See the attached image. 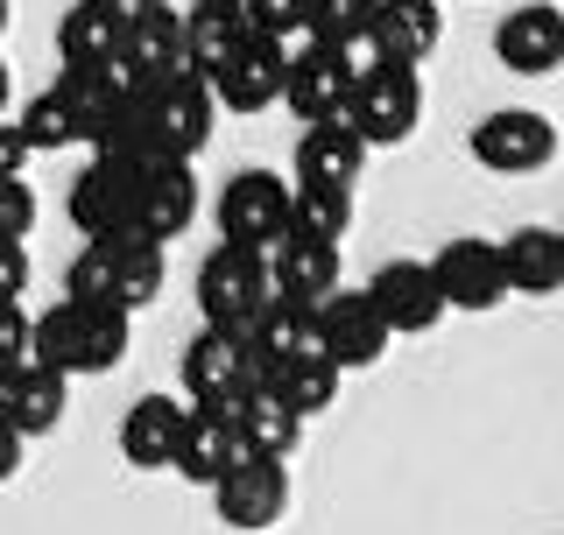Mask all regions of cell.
<instances>
[{
	"instance_id": "cell-39",
	"label": "cell",
	"mask_w": 564,
	"mask_h": 535,
	"mask_svg": "<svg viewBox=\"0 0 564 535\" xmlns=\"http://www.w3.org/2000/svg\"><path fill=\"white\" fill-rule=\"evenodd\" d=\"M8 92H14V78H8V57H0V113H8Z\"/></svg>"
},
{
	"instance_id": "cell-7",
	"label": "cell",
	"mask_w": 564,
	"mask_h": 535,
	"mask_svg": "<svg viewBox=\"0 0 564 535\" xmlns=\"http://www.w3.org/2000/svg\"><path fill=\"white\" fill-rule=\"evenodd\" d=\"M212 507H219L226 528L240 535H261L290 514V458H234L219 479H212Z\"/></svg>"
},
{
	"instance_id": "cell-22",
	"label": "cell",
	"mask_w": 564,
	"mask_h": 535,
	"mask_svg": "<svg viewBox=\"0 0 564 535\" xmlns=\"http://www.w3.org/2000/svg\"><path fill=\"white\" fill-rule=\"evenodd\" d=\"M234 458H247L234 416H219V408H198V402H191V408H184V437H176L170 472L191 479V487H212V479L234 466Z\"/></svg>"
},
{
	"instance_id": "cell-4",
	"label": "cell",
	"mask_w": 564,
	"mask_h": 535,
	"mask_svg": "<svg viewBox=\"0 0 564 535\" xmlns=\"http://www.w3.org/2000/svg\"><path fill=\"white\" fill-rule=\"evenodd\" d=\"M269 254L254 247H212L205 268H198V317L212 331H247L261 310H269Z\"/></svg>"
},
{
	"instance_id": "cell-23",
	"label": "cell",
	"mask_w": 564,
	"mask_h": 535,
	"mask_svg": "<svg viewBox=\"0 0 564 535\" xmlns=\"http://www.w3.org/2000/svg\"><path fill=\"white\" fill-rule=\"evenodd\" d=\"M184 408L191 402H170V395L128 402V416H120V458H128L134 472H170L176 437H184Z\"/></svg>"
},
{
	"instance_id": "cell-17",
	"label": "cell",
	"mask_w": 564,
	"mask_h": 535,
	"mask_svg": "<svg viewBox=\"0 0 564 535\" xmlns=\"http://www.w3.org/2000/svg\"><path fill=\"white\" fill-rule=\"evenodd\" d=\"M269 290L296 310H317L339 290V240H311V233H282L269 247Z\"/></svg>"
},
{
	"instance_id": "cell-13",
	"label": "cell",
	"mask_w": 564,
	"mask_h": 535,
	"mask_svg": "<svg viewBox=\"0 0 564 535\" xmlns=\"http://www.w3.org/2000/svg\"><path fill=\"white\" fill-rule=\"evenodd\" d=\"M113 57L128 64L141 85L184 70V8H170V0H134V8L120 14V50Z\"/></svg>"
},
{
	"instance_id": "cell-30",
	"label": "cell",
	"mask_w": 564,
	"mask_h": 535,
	"mask_svg": "<svg viewBox=\"0 0 564 535\" xmlns=\"http://www.w3.org/2000/svg\"><path fill=\"white\" fill-rule=\"evenodd\" d=\"M290 233L346 240L352 233V190L346 184H290Z\"/></svg>"
},
{
	"instance_id": "cell-24",
	"label": "cell",
	"mask_w": 564,
	"mask_h": 535,
	"mask_svg": "<svg viewBox=\"0 0 564 535\" xmlns=\"http://www.w3.org/2000/svg\"><path fill=\"white\" fill-rule=\"evenodd\" d=\"M163 240H141V233H113L106 240V303H120V310H149L155 296H163Z\"/></svg>"
},
{
	"instance_id": "cell-31",
	"label": "cell",
	"mask_w": 564,
	"mask_h": 535,
	"mask_svg": "<svg viewBox=\"0 0 564 535\" xmlns=\"http://www.w3.org/2000/svg\"><path fill=\"white\" fill-rule=\"evenodd\" d=\"M375 8H381V0H311L304 35H311V43H325V50H352V57H367Z\"/></svg>"
},
{
	"instance_id": "cell-14",
	"label": "cell",
	"mask_w": 564,
	"mask_h": 535,
	"mask_svg": "<svg viewBox=\"0 0 564 535\" xmlns=\"http://www.w3.org/2000/svg\"><path fill=\"white\" fill-rule=\"evenodd\" d=\"M191 219H198V176H191V163H170V155L141 163V176H134V233L141 240H176Z\"/></svg>"
},
{
	"instance_id": "cell-40",
	"label": "cell",
	"mask_w": 564,
	"mask_h": 535,
	"mask_svg": "<svg viewBox=\"0 0 564 535\" xmlns=\"http://www.w3.org/2000/svg\"><path fill=\"white\" fill-rule=\"evenodd\" d=\"M8 22H14V0H0V35H8Z\"/></svg>"
},
{
	"instance_id": "cell-38",
	"label": "cell",
	"mask_w": 564,
	"mask_h": 535,
	"mask_svg": "<svg viewBox=\"0 0 564 535\" xmlns=\"http://www.w3.org/2000/svg\"><path fill=\"white\" fill-rule=\"evenodd\" d=\"M22 451H29V437H22V430H8V423H0V487H8V479L22 472Z\"/></svg>"
},
{
	"instance_id": "cell-26",
	"label": "cell",
	"mask_w": 564,
	"mask_h": 535,
	"mask_svg": "<svg viewBox=\"0 0 564 535\" xmlns=\"http://www.w3.org/2000/svg\"><path fill=\"white\" fill-rule=\"evenodd\" d=\"M501 268H508V290H522V296L564 290V240H557V226H516V233L501 240Z\"/></svg>"
},
{
	"instance_id": "cell-5",
	"label": "cell",
	"mask_w": 564,
	"mask_h": 535,
	"mask_svg": "<svg viewBox=\"0 0 564 535\" xmlns=\"http://www.w3.org/2000/svg\"><path fill=\"white\" fill-rule=\"evenodd\" d=\"M212 219H219L226 247H254V254H269V247L290 233V184H282L275 170H234L219 184Z\"/></svg>"
},
{
	"instance_id": "cell-34",
	"label": "cell",
	"mask_w": 564,
	"mask_h": 535,
	"mask_svg": "<svg viewBox=\"0 0 564 535\" xmlns=\"http://www.w3.org/2000/svg\"><path fill=\"white\" fill-rule=\"evenodd\" d=\"M35 233V190L22 176H0V240H29Z\"/></svg>"
},
{
	"instance_id": "cell-9",
	"label": "cell",
	"mask_w": 564,
	"mask_h": 535,
	"mask_svg": "<svg viewBox=\"0 0 564 535\" xmlns=\"http://www.w3.org/2000/svg\"><path fill=\"white\" fill-rule=\"evenodd\" d=\"M551 155H557V128L536 106H501L473 128V163L494 176H536L551 170Z\"/></svg>"
},
{
	"instance_id": "cell-2",
	"label": "cell",
	"mask_w": 564,
	"mask_h": 535,
	"mask_svg": "<svg viewBox=\"0 0 564 535\" xmlns=\"http://www.w3.org/2000/svg\"><path fill=\"white\" fill-rule=\"evenodd\" d=\"M212 120H219V99L198 70H170V78L141 85V128H149V149L170 155V163H191L205 149Z\"/></svg>"
},
{
	"instance_id": "cell-35",
	"label": "cell",
	"mask_w": 564,
	"mask_h": 535,
	"mask_svg": "<svg viewBox=\"0 0 564 535\" xmlns=\"http://www.w3.org/2000/svg\"><path fill=\"white\" fill-rule=\"evenodd\" d=\"M29 338H35V317L22 310V303H0V367H22Z\"/></svg>"
},
{
	"instance_id": "cell-15",
	"label": "cell",
	"mask_w": 564,
	"mask_h": 535,
	"mask_svg": "<svg viewBox=\"0 0 564 535\" xmlns=\"http://www.w3.org/2000/svg\"><path fill=\"white\" fill-rule=\"evenodd\" d=\"M282 70H290V50L269 43V35H247L205 85H212V99H219L226 113H261V106L282 99Z\"/></svg>"
},
{
	"instance_id": "cell-11",
	"label": "cell",
	"mask_w": 564,
	"mask_h": 535,
	"mask_svg": "<svg viewBox=\"0 0 564 535\" xmlns=\"http://www.w3.org/2000/svg\"><path fill=\"white\" fill-rule=\"evenodd\" d=\"M431 275H437V296L445 310H494L508 296V268H501V240H480V233H458L431 254Z\"/></svg>"
},
{
	"instance_id": "cell-27",
	"label": "cell",
	"mask_w": 564,
	"mask_h": 535,
	"mask_svg": "<svg viewBox=\"0 0 564 535\" xmlns=\"http://www.w3.org/2000/svg\"><path fill=\"white\" fill-rule=\"evenodd\" d=\"M234 430L254 458H290L296 444H304V416H296L282 395H269V387H247L240 408H234Z\"/></svg>"
},
{
	"instance_id": "cell-29",
	"label": "cell",
	"mask_w": 564,
	"mask_h": 535,
	"mask_svg": "<svg viewBox=\"0 0 564 535\" xmlns=\"http://www.w3.org/2000/svg\"><path fill=\"white\" fill-rule=\"evenodd\" d=\"M120 14L113 0H70V8L57 14V57L64 64H106L120 50Z\"/></svg>"
},
{
	"instance_id": "cell-10",
	"label": "cell",
	"mask_w": 564,
	"mask_h": 535,
	"mask_svg": "<svg viewBox=\"0 0 564 535\" xmlns=\"http://www.w3.org/2000/svg\"><path fill=\"white\" fill-rule=\"evenodd\" d=\"M352 78H360V57H352V50L304 43V50H290V70H282V106H290L304 128L311 120H332V113H346Z\"/></svg>"
},
{
	"instance_id": "cell-16",
	"label": "cell",
	"mask_w": 564,
	"mask_h": 535,
	"mask_svg": "<svg viewBox=\"0 0 564 535\" xmlns=\"http://www.w3.org/2000/svg\"><path fill=\"white\" fill-rule=\"evenodd\" d=\"M494 57H501L516 78H543V70L564 64V8L551 0H529V8H508L494 22Z\"/></svg>"
},
{
	"instance_id": "cell-37",
	"label": "cell",
	"mask_w": 564,
	"mask_h": 535,
	"mask_svg": "<svg viewBox=\"0 0 564 535\" xmlns=\"http://www.w3.org/2000/svg\"><path fill=\"white\" fill-rule=\"evenodd\" d=\"M29 141H22V128H14V120H0V176H22L29 170Z\"/></svg>"
},
{
	"instance_id": "cell-1",
	"label": "cell",
	"mask_w": 564,
	"mask_h": 535,
	"mask_svg": "<svg viewBox=\"0 0 564 535\" xmlns=\"http://www.w3.org/2000/svg\"><path fill=\"white\" fill-rule=\"evenodd\" d=\"M128 338H134V317L120 310V303H50L43 317H35V338H29V360L57 367L64 381H78V373H113L128 360Z\"/></svg>"
},
{
	"instance_id": "cell-21",
	"label": "cell",
	"mask_w": 564,
	"mask_h": 535,
	"mask_svg": "<svg viewBox=\"0 0 564 535\" xmlns=\"http://www.w3.org/2000/svg\"><path fill=\"white\" fill-rule=\"evenodd\" d=\"M367 141L360 128H352L346 113H332V120H311L304 141H296V184H360V170H367Z\"/></svg>"
},
{
	"instance_id": "cell-19",
	"label": "cell",
	"mask_w": 564,
	"mask_h": 535,
	"mask_svg": "<svg viewBox=\"0 0 564 535\" xmlns=\"http://www.w3.org/2000/svg\"><path fill=\"white\" fill-rule=\"evenodd\" d=\"M64 402H70V381L43 360H22V367H0V423L22 437H50L64 423Z\"/></svg>"
},
{
	"instance_id": "cell-28",
	"label": "cell",
	"mask_w": 564,
	"mask_h": 535,
	"mask_svg": "<svg viewBox=\"0 0 564 535\" xmlns=\"http://www.w3.org/2000/svg\"><path fill=\"white\" fill-rule=\"evenodd\" d=\"M261 387H269V395H282V402L296 408V416L311 423L317 408L339 402V367H332L317 346H304V352H290V360H275L269 373H261Z\"/></svg>"
},
{
	"instance_id": "cell-32",
	"label": "cell",
	"mask_w": 564,
	"mask_h": 535,
	"mask_svg": "<svg viewBox=\"0 0 564 535\" xmlns=\"http://www.w3.org/2000/svg\"><path fill=\"white\" fill-rule=\"evenodd\" d=\"M14 128H22V141H29L35 155L70 149V141H78V120H70V106L57 99V85H50V92H35V99L22 106V120H14Z\"/></svg>"
},
{
	"instance_id": "cell-33",
	"label": "cell",
	"mask_w": 564,
	"mask_h": 535,
	"mask_svg": "<svg viewBox=\"0 0 564 535\" xmlns=\"http://www.w3.org/2000/svg\"><path fill=\"white\" fill-rule=\"evenodd\" d=\"M240 8H247V29L282 43V50H290V35H304V22H311V0H240Z\"/></svg>"
},
{
	"instance_id": "cell-12",
	"label": "cell",
	"mask_w": 564,
	"mask_h": 535,
	"mask_svg": "<svg viewBox=\"0 0 564 535\" xmlns=\"http://www.w3.org/2000/svg\"><path fill=\"white\" fill-rule=\"evenodd\" d=\"M134 176L141 163H106V155H93V170L70 176V226H78L85 240H113V233H134Z\"/></svg>"
},
{
	"instance_id": "cell-18",
	"label": "cell",
	"mask_w": 564,
	"mask_h": 535,
	"mask_svg": "<svg viewBox=\"0 0 564 535\" xmlns=\"http://www.w3.org/2000/svg\"><path fill=\"white\" fill-rule=\"evenodd\" d=\"M367 296H375V310L388 317L395 338H416V331H431L437 317H445V296H437L431 261H381L375 282H367Z\"/></svg>"
},
{
	"instance_id": "cell-41",
	"label": "cell",
	"mask_w": 564,
	"mask_h": 535,
	"mask_svg": "<svg viewBox=\"0 0 564 535\" xmlns=\"http://www.w3.org/2000/svg\"><path fill=\"white\" fill-rule=\"evenodd\" d=\"M113 8H134V0H113Z\"/></svg>"
},
{
	"instance_id": "cell-6",
	"label": "cell",
	"mask_w": 564,
	"mask_h": 535,
	"mask_svg": "<svg viewBox=\"0 0 564 535\" xmlns=\"http://www.w3.org/2000/svg\"><path fill=\"white\" fill-rule=\"evenodd\" d=\"M311 338H317V352H325L339 373L375 367L381 352L395 346V331H388V317L375 310V296H367V290H346V282L311 310Z\"/></svg>"
},
{
	"instance_id": "cell-42",
	"label": "cell",
	"mask_w": 564,
	"mask_h": 535,
	"mask_svg": "<svg viewBox=\"0 0 564 535\" xmlns=\"http://www.w3.org/2000/svg\"><path fill=\"white\" fill-rule=\"evenodd\" d=\"M557 240H564V226H557Z\"/></svg>"
},
{
	"instance_id": "cell-8",
	"label": "cell",
	"mask_w": 564,
	"mask_h": 535,
	"mask_svg": "<svg viewBox=\"0 0 564 535\" xmlns=\"http://www.w3.org/2000/svg\"><path fill=\"white\" fill-rule=\"evenodd\" d=\"M176 373H184V395L198 408H219V416H234L247 387H261L254 360H247V338L240 331H212V325L184 346V367Z\"/></svg>"
},
{
	"instance_id": "cell-36",
	"label": "cell",
	"mask_w": 564,
	"mask_h": 535,
	"mask_svg": "<svg viewBox=\"0 0 564 535\" xmlns=\"http://www.w3.org/2000/svg\"><path fill=\"white\" fill-rule=\"evenodd\" d=\"M22 290H29V247L0 240V303H22Z\"/></svg>"
},
{
	"instance_id": "cell-3",
	"label": "cell",
	"mask_w": 564,
	"mask_h": 535,
	"mask_svg": "<svg viewBox=\"0 0 564 535\" xmlns=\"http://www.w3.org/2000/svg\"><path fill=\"white\" fill-rule=\"evenodd\" d=\"M346 120L360 128L367 149H395V141H410V134H416V120H423V78H416L410 64H381V57H367V64H360V78H352Z\"/></svg>"
},
{
	"instance_id": "cell-25",
	"label": "cell",
	"mask_w": 564,
	"mask_h": 535,
	"mask_svg": "<svg viewBox=\"0 0 564 535\" xmlns=\"http://www.w3.org/2000/svg\"><path fill=\"white\" fill-rule=\"evenodd\" d=\"M247 8L240 0H191L184 8V70H198V78H212L234 50L247 43Z\"/></svg>"
},
{
	"instance_id": "cell-20",
	"label": "cell",
	"mask_w": 564,
	"mask_h": 535,
	"mask_svg": "<svg viewBox=\"0 0 564 535\" xmlns=\"http://www.w3.org/2000/svg\"><path fill=\"white\" fill-rule=\"evenodd\" d=\"M445 43V14H437V0H381L375 8V29H367V57L381 64H423L431 50Z\"/></svg>"
}]
</instances>
